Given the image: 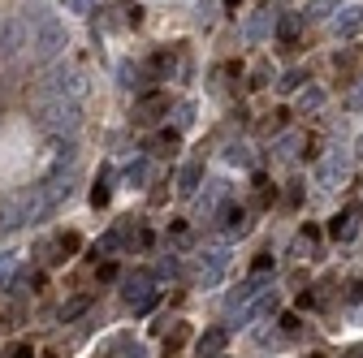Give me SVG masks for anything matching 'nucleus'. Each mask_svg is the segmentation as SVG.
I'll list each match as a JSON object with an SVG mask.
<instances>
[{
	"label": "nucleus",
	"mask_w": 363,
	"mask_h": 358,
	"mask_svg": "<svg viewBox=\"0 0 363 358\" xmlns=\"http://www.w3.org/2000/svg\"><path fill=\"white\" fill-rule=\"evenodd\" d=\"M26 22H30V61H35V65H48L52 57L65 52L69 35H65V22H61V18L43 13V5H30Z\"/></svg>",
	"instance_id": "1"
},
{
	"label": "nucleus",
	"mask_w": 363,
	"mask_h": 358,
	"mask_svg": "<svg viewBox=\"0 0 363 358\" xmlns=\"http://www.w3.org/2000/svg\"><path fill=\"white\" fill-rule=\"evenodd\" d=\"M91 91L86 86V78L78 74V69H69V65H57V69H48L43 74V82L35 86V104H48V100H82Z\"/></svg>",
	"instance_id": "2"
},
{
	"label": "nucleus",
	"mask_w": 363,
	"mask_h": 358,
	"mask_svg": "<svg viewBox=\"0 0 363 358\" xmlns=\"http://www.w3.org/2000/svg\"><path fill=\"white\" fill-rule=\"evenodd\" d=\"M35 125L52 139H65V134H78L82 125V108L74 100H48V104H35Z\"/></svg>",
	"instance_id": "3"
},
{
	"label": "nucleus",
	"mask_w": 363,
	"mask_h": 358,
	"mask_svg": "<svg viewBox=\"0 0 363 358\" xmlns=\"http://www.w3.org/2000/svg\"><path fill=\"white\" fill-rule=\"evenodd\" d=\"M26 220H35V199H30V190H18V195H5V199H0V233L26 225Z\"/></svg>",
	"instance_id": "4"
},
{
	"label": "nucleus",
	"mask_w": 363,
	"mask_h": 358,
	"mask_svg": "<svg viewBox=\"0 0 363 358\" xmlns=\"http://www.w3.org/2000/svg\"><path fill=\"white\" fill-rule=\"evenodd\" d=\"M346 173H350V156L346 151H333L329 160L315 164V186H320V190H337L346 182Z\"/></svg>",
	"instance_id": "5"
},
{
	"label": "nucleus",
	"mask_w": 363,
	"mask_h": 358,
	"mask_svg": "<svg viewBox=\"0 0 363 358\" xmlns=\"http://www.w3.org/2000/svg\"><path fill=\"white\" fill-rule=\"evenodd\" d=\"M121 285H125L121 294H125V302H130L134 311H147V306L156 302V289H152V277H147V272H130Z\"/></svg>",
	"instance_id": "6"
},
{
	"label": "nucleus",
	"mask_w": 363,
	"mask_h": 358,
	"mask_svg": "<svg viewBox=\"0 0 363 358\" xmlns=\"http://www.w3.org/2000/svg\"><path fill=\"white\" fill-rule=\"evenodd\" d=\"M359 216H363V207H359V203H346V207L329 220V238L342 242V246L354 242V233H359Z\"/></svg>",
	"instance_id": "7"
},
{
	"label": "nucleus",
	"mask_w": 363,
	"mask_h": 358,
	"mask_svg": "<svg viewBox=\"0 0 363 358\" xmlns=\"http://www.w3.org/2000/svg\"><path fill=\"white\" fill-rule=\"evenodd\" d=\"M18 48H30V30L18 18H5L0 22V57H13Z\"/></svg>",
	"instance_id": "8"
},
{
	"label": "nucleus",
	"mask_w": 363,
	"mask_h": 358,
	"mask_svg": "<svg viewBox=\"0 0 363 358\" xmlns=\"http://www.w3.org/2000/svg\"><path fill=\"white\" fill-rule=\"evenodd\" d=\"M225 263H230V250L225 246H212L199 255V285H216L220 272H225Z\"/></svg>",
	"instance_id": "9"
},
{
	"label": "nucleus",
	"mask_w": 363,
	"mask_h": 358,
	"mask_svg": "<svg viewBox=\"0 0 363 358\" xmlns=\"http://www.w3.org/2000/svg\"><path fill=\"white\" fill-rule=\"evenodd\" d=\"M225 203H230V186H225V182H208L203 195H199V203H195L199 207V220H212Z\"/></svg>",
	"instance_id": "10"
},
{
	"label": "nucleus",
	"mask_w": 363,
	"mask_h": 358,
	"mask_svg": "<svg viewBox=\"0 0 363 358\" xmlns=\"http://www.w3.org/2000/svg\"><path fill=\"white\" fill-rule=\"evenodd\" d=\"M156 117H169V96L147 91V96L139 100V108H134V121H139V125H152Z\"/></svg>",
	"instance_id": "11"
},
{
	"label": "nucleus",
	"mask_w": 363,
	"mask_h": 358,
	"mask_svg": "<svg viewBox=\"0 0 363 358\" xmlns=\"http://www.w3.org/2000/svg\"><path fill=\"white\" fill-rule=\"evenodd\" d=\"M359 30H363V5H342L337 18H333V35L350 39V35H359Z\"/></svg>",
	"instance_id": "12"
},
{
	"label": "nucleus",
	"mask_w": 363,
	"mask_h": 358,
	"mask_svg": "<svg viewBox=\"0 0 363 358\" xmlns=\"http://www.w3.org/2000/svg\"><path fill=\"white\" fill-rule=\"evenodd\" d=\"M225 345H230V333H225V328H208L199 337V358H216Z\"/></svg>",
	"instance_id": "13"
},
{
	"label": "nucleus",
	"mask_w": 363,
	"mask_h": 358,
	"mask_svg": "<svg viewBox=\"0 0 363 358\" xmlns=\"http://www.w3.org/2000/svg\"><path fill=\"white\" fill-rule=\"evenodd\" d=\"M225 233H230V238H242V233H251V220H247V212H242V207H234V203H225Z\"/></svg>",
	"instance_id": "14"
},
{
	"label": "nucleus",
	"mask_w": 363,
	"mask_h": 358,
	"mask_svg": "<svg viewBox=\"0 0 363 358\" xmlns=\"http://www.w3.org/2000/svg\"><path fill=\"white\" fill-rule=\"evenodd\" d=\"M199 182H203V160L195 156L186 168H182V177H177V190H182V195H195V190H199Z\"/></svg>",
	"instance_id": "15"
},
{
	"label": "nucleus",
	"mask_w": 363,
	"mask_h": 358,
	"mask_svg": "<svg viewBox=\"0 0 363 358\" xmlns=\"http://www.w3.org/2000/svg\"><path fill=\"white\" fill-rule=\"evenodd\" d=\"M303 18H307V13H281V18H277V39H281V43H294L298 30H303Z\"/></svg>",
	"instance_id": "16"
},
{
	"label": "nucleus",
	"mask_w": 363,
	"mask_h": 358,
	"mask_svg": "<svg viewBox=\"0 0 363 358\" xmlns=\"http://www.w3.org/2000/svg\"><path fill=\"white\" fill-rule=\"evenodd\" d=\"M173 147H177V129H160L147 139V156H169Z\"/></svg>",
	"instance_id": "17"
},
{
	"label": "nucleus",
	"mask_w": 363,
	"mask_h": 358,
	"mask_svg": "<svg viewBox=\"0 0 363 358\" xmlns=\"http://www.w3.org/2000/svg\"><path fill=\"white\" fill-rule=\"evenodd\" d=\"M325 108V91H320V86H307V91L298 96V112L307 117V112H320Z\"/></svg>",
	"instance_id": "18"
},
{
	"label": "nucleus",
	"mask_w": 363,
	"mask_h": 358,
	"mask_svg": "<svg viewBox=\"0 0 363 358\" xmlns=\"http://www.w3.org/2000/svg\"><path fill=\"white\" fill-rule=\"evenodd\" d=\"M342 9V0H307V18H329Z\"/></svg>",
	"instance_id": "19"
},
{
	"label": "nucleus",
	"mask_w": 363,
	"mask_h": 358,
	"mask_svg": "<svg viewBox=\"0 0 363 358\" xmlns=\"http://www.w3.org/2000/svg\"><path fill=\"white\" fill-rule=\"evenodd\" d=\"M268 26H272V9H264L259 18H251V22H247V39H251V43H255V39H264V30H268Z\"/></svg>",
	"instance_id": "20"
},
{
	"label": "nucleus",
	"mask_w": 363,
	"mask_h": 358,
	"mask_svg": "<svg viewBox=\"0 0 363 358\" xmlns=\"http://www.w3.org/2000/svg\"><path fill=\"white\" fill-rule=\"evenodd\" d=\"M191 121H195V104H177V108H173V129H177V134L186 129Z\"/></svg>",
	"instance_id": "21"
},
{
	"label": "nucleus",
	"mask_w": 363,
	"mask_h": 358,
	"mask_svg": "<svg viewBox=\"0 0 363 358\" xmlns=\"http://www.w3.org/2000/svg\"><path fill=\"white\" fill-rule=\"evenodd\" d=\"M91 203H96V207H104V203H108V173H100L96 190H91Z\"/></svg>",
	"instance_id": "22"
},
{
	"label": "nucleus",
	"mask_w": 363,
	"mask_h": 358,
	"mask_svg": "<svg viewBox=\"0 0 363 358\" xmlns=\"http://www.w3.org/2000/svg\"><path fill=\"white\" fill-rule=\"evenodd\" d=\"M182 341H186V324H173V328L164 333V350H177Z\"/></svg>",
	"instance_id": "23"
},
{
	"label": "nucleus",
	"mask_w": 363,
	"mask_h": 358,
	"mask_svg": "<svg viewBox=\"0 0 363 358\" xmlns=\"http://www.w3.org/2000/svg\"><path fill=\"white\" fill-rule=\"evenodd\" d=\"M298 82H303V69H290V74H281L277 91H298Z\"/></svg>",
	"instance_id": "24"
},
{
	"label": "nucleus",
	"mask_w": 363,
	"mask_h": 358,
	"mask_svg": "<svg viewBox=\"0 0 363 358\" xmlns=\"http://www.w3.org/2000/svg\"><path fill=\"white\" fill-rule=\"evenodd\" d=\"M125 177H130V186H143V182H147V160L130 164V173H125Z\"/></svg>",
	"instance_id": "25"
},
{
	"label": "nucleus",
	"mask_w": 363,
	"mask_h": 358,
	"mask_svg": "<svg viewBox=\"0 0 363 358\" xmlns=\"http://www.w3.org/2000/svg\"><path fill=\"white\" fill-rule=\"evenodd\" d=\"M61 5H65L69 13H78V18H86V13H91V0H61Z\"/></svg>",
	"instance_id": "26"
},
{
	"label": "nucleus",
	"mask_w": 363,
	"mask_h": 358,
	"mask_svg": "<svg viewBox=\"0 0 363 358\" xmlns=\"http://www.w3.org/2000/svg\"><path fill=\"white\" fill-rule=\"evenodd\" d=\"M230 164H251V156H247V147H230Z\"/></svg>",
	"instance_id": "27"
},
{
	"label": "nucleus",
	"mask_w": 363,
	"mask_h": 358,
	"mask_svg": "<svg viewBox=\"0 0 363 358\" xmlns=\"http://www.w3.org/2000/svg\"><path fill=\"white\" fill-rule=\"evenodd\" d=\"M9 358H35V350H30V345H26V341H18V345H13V350H9Z\"/></svg>",
	"instance_id": "28"
},
{
	"label": "nucleus",
	"mask_w": 363,
	"mask_h": 358,
	"mask_svg": "<svg viewBox=\"0 0 363 358\" xmlns=\"http://www.w3.org/2000/svg\"><path fill=\"white\" fill-rule=\"evenodd\" d=\"M82 306H86V298H74V302H69V306L61 311V316H65V320H74V316H78V311H82Z\"/></svg>",
	"instance_id": "29"
},
{
	"label": "nucleus",
	"mask_w": 363,
	"mask_h": 358,
	"mask_svg": "<svg viewBox=\"0 0 363 358\" xmlns=\"http://www.w3.org/2000/svg\"><path fill=\"white\" fill-rule=\"evenodd\" d=\"M268 267H272V255H268V250H264V255H259V259H255V277H264V272H268Z\"/></svg>",
	"instance_id": "30"
},
{
	"label": "nucleus",
	"mask_w": 363,
	"mask_h": 358,
	"mask_svg": "<svg viewBox=\"0 0 363 358\" xmlns=\"http://www.w3.org/2000/svg\"><path fill=\"white\" fill-rule=\"evenodd\" d=\"M268 82V65H255V74H251V86H264Z\"/></svg>",
	"instance_id": "31"
},
{
	"label": "nucleus",
	"mask_w": 363,
	"mask_h": 358,
	"mask_svg": "<svg viewBox=\"0 0 363 358\" xmlns=\"http://www.w3.org/2000/svg\"><path fill=\"white\" fill-rule=\"evenodd\" d=\"M303 147V139H281V156H294Z\"/></svg>",
	"instance_id": "32"
},
{
	"label": "nucleus",
	"mask_w": 363,
	"mask_h": 358,
	"mask_svg": "<svg viewBox=\"0 0 363 358\" xmlns=\"http://www.w3.org/2000/svg\"><path fill=\"white\" fill-rule=\"evenodd\" d=\"M160 272H164V277H177V259L164 255V259H160Z\"/></svg>",
	"instance_id": "33"
},
{
	"label": "nucleus",
	"mask_w": 363,
	"mask_h": 358,
	"mask_svg": "<svg viewBox=\"0 0 363 358\" xmlns=\"http://www.w3.org/2000/svg\"><path fill=\"white\" fill-rule=\"evenodd\" d=\"M100 281H117V263H104L100 267Z\"/></svg>",
	"instance_id": "34"
},
{
	"label": "nucleus",
	"mask_w": 363,
	"mask_h": 358,
	"mask_svg": "<svg viewBox=\"0 0 363 358\" xmlns=\"http://www.w3.org/2000/svg\"><path fill=\"white\" fill-rule=\"evenodd\" d=\"M350 108H363V86H359V91H350V100H346Z\"/></svg>",
	"instance_id": "35"
},
{
	"label": "nucleus",
	"mask_w": 363,
	"mask_h": 358,
	"mask_svg": "<svg viewBox=\"0 0 363 358\" xmlns=\"http://www.w3.org/2000/svg\"><path fill=\"white\" fill-rule=\"evenodd\" d=\"M9 267H13V259H9V255H0V277H5Z\"/></svg>",
	"instance_id": "36"
},
{
	"label": "nucleus",
	"mask_w": 363,
	"mask_h": 358,
	"mask_svg": "<svg viewBox=\"0 0 363 358\" xmlns=\"http://www.w3.org/2000/svg\"><path fill=\"white\" fill-rule=\"evenodd\" d=\"M350 298H354V302L363 298V281H354V285H350Z\"/></svg>",
	"instance_id": "37"
},
{
	"label": "nucleus",
	"mask_w": 363,
	"mask_h": 358,
	"mask_svg": "<svg viewBox=\"0 0 363 358\" xmlns=\"http://www.w3.org/2000/svg\"><path fill=\"white\" fill-rule=\"evenodd\" d=\"M350 358H363V350H354V354H350Z\"/></svg>",
	"instance_id": "38"
}]
</instances>
